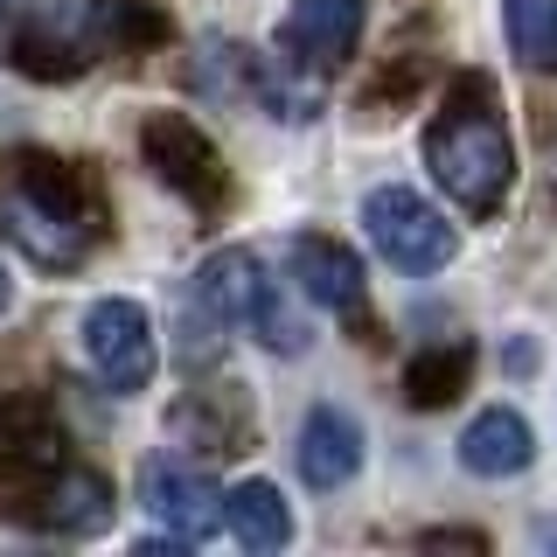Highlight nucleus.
<instances>
[{
  "label": "nucleus",
  "mask_w": 557,
  "mask_h": 557,
  "mask_svg": "<svg viewBox=\"0 0 557 557\" xmlns=\"http://www.w3.org/2000/svg\"><path fill=\"white\" fill-rule=\"evenodd\" d=\"M161 35V14L139 8V0H49V14L22 35V57L28 70H42V57H63V70H84L98 49L119 42H153Z\"/></svg>",
  "instance_id": "obj_3"
},
{
  "label": "nucleus",
  "mask_w": 557,
  "mask_h": 557,
  "mask_svg": "<svg viewBox=\"0 0 557 557\" xmlns=\"http://www.w3.org/2000/svg\"><path fill=\"white\" fill-rule=\"evenodd\" d=\"M362 231H370L376 258L397 272H440L453 258V223L432 209L418 188H370V202H362Z\"/></svg>",
  "instance_id": "obj_4"
},
{
  "label": "nucleus",
  "mask_w": 557,
  "mask_h": 557,
  "mask_svg": "<svg viewBox=\"0 0 557 557\" xmlns=\"http://www.w3.org/2000/svg\"><path fill=\"white\" fill-rule=\"evenodd\" d=\"M35 522L57 536H98L112 522V481L91 474V467H49L42 495H35Z\"/></svg>",
  "instance_id": "obj_10"
},
{
  "label": "nucleus",
  "mask_w": 557,
  "mask_h": 557,
  "mask_svg": "<svg viewBox=\"0 0 557 557\" xmlns=\"http://www.w3.org/2000/svg\"><path fill=\"white\" fill-rule=\"evenodd\" d=\"M223 522H231V536L244 550H258V557L293 544V509L278 502L272 481H237L231 495H223Z\"/></svg>",
  "instance_id": "obj_14"
},
{
  "label": "nucleus",
  "mask_w": 557,
  "mask_h": 557,
  "mask_svg": "<svg viewBox=\"0 0 557 557\" xmlns=\"http://www.w3.org/2000/svg\"><path fill=\"white\" fill-rule=\"evenodd\" d=\"M139 153H147V168L161 174V182H168L182 202H196V209H223V196H231L223 153L209 147V133L196 126V119H182V112H153L147 126H139Z\"/></svg>",
  "instance_id": "obj_5"
},
{
  "label": "nucleus",
  "mask_w": 557,
  "mask_h": 557,
  "mask_svg": "<svg viewBox=\"0 0 557 557\" xmlns=\"http://www.w3.org/2000/svg\"><path fill=\"white\" fill-rule=\"evenodd\" d=\"M502 35H509L516 63L557 70V0H502Z\"/></svg>",
  "instance_id": "obj_15"
},
{
  "label": "nucleus",
  "mask_w": 557,
  "mask_h": 557,
  "mask_svg": "<svg viewBox=\"0 0 557 557\" xmlns=\"http://www.w3.org/2000/svg\"><path fill=\"white\" fill-rule=\"evenodd\" d=\"M293 460H300V481L307 487H348V481H356V467H362V425L348 411H335V405L307 411Z\"/></svg>",
  "instance_id": "obj_11"
},
{
  "label": "nucleus",
  "mask_w": 557,
  "mask_h": 557,
  "mask_svg": "<svg viewBox=\"0 0 557 557\" xmlns=\"http://www.w3.org/2000/svg\"><path fill=\"white\" fill-rule=\"evenodd\" d=\"M91 196L77 168L49 153H14L0 174V231H8L35 265H77L91 251Z\"/></svg>",
  "instance_id": "obj_2"
},
{
  "label": "nucleus",
  "mask_w": 557,
  "mask_h": 557,
  "mask_svg": "<svg viewBox=\"0 0 557 557\" xmlns=\"http://www.w3.org/2000/svg\"><path fill=\"white\" fill-rule=\"evenodd\" d=\"M293 286H300L307 300H321L327 313H362V300H370L362 258L335 237H313V231L293 237Z\"/></svg>",
  "instance_id": "obj_9"
},
{
  "label": "nucleus",
  "mask_w": 557,
  "mask_h": 557,
  "mask_svg": "<svg viewBox=\"0 0 557 557\" xmlns=\"http://www.w3.org/2000/svg\"><path fill=\"white\" fill-rule=\"evenodd\" d=\"M530 460H536V432H530V418L509 411V405L481 411L474 425L460 432V467H467V474H481V481H509Z\"/></svg>",
  "instance_id": "obj_12"
},
{
  "label": "nucleus",
  "mask_w": 557,
  "mask_h": 557,
  "mask_svg": "<svg viewBox=\"0 0 557 557\" xmlns=\"http://www.w3.org/2000/svg\"><path fill=\"white\" fill-rule=\"evenodd\" d=\"M84 356H91V370L104 376V391L133 397L153 383V321L139 300H98L84 313Z\"/></svg>",
  "instance_id": "obj_6"
},
{
  "label": "nucleus",
  "mask_w": 557,
  "mask_h": 557,
  "mask_svg": "<svg viewBox=\"0 0 557 557\" xmlns=\"http://www.w3.org/2000/svg\"><path fill=\"white\" fill-rule=\"evenodd\" d=\"M265 293H272V278L258 272V258L251 251H216L209 265L196 272V286H188V300L209 307L223 327H251L258 321V307H265Z\"/></svg>",
  "instance_id": "obj_13"
},
{
  "label": "nucleus",
  "mask_w": 557,
  "mask_h": 557,
  "mask_svg": "<svg viewBox=\"0 0 557 557\" xmlns=\"http://www.w3.org/2000/svg\"><path fill=\"white\" fill-rule=\"evenodd\" d=\"M139 502H147V516L161 522L174 544H202V536H216V522H223V487L209 481L202 467L174 460V453L147 460V474H139Z\"/></svg>",
  "instance_id": "obj_7"
},
{
  "label": "nucleus",
  "mask_w": 557,
  "mask_h": 557,
  "mask_svg": "<svg viewBox=\"0 0 557 557\" xmlns=\"http://www.w3.org/2000/svg\"><path fill=\"white\" fill-rule=\"evenodd\" d=\"M362 35V0H293L278 22V57L307 70H335Z\"/></svg>",
  "instance_id": "obj_8"
},
{
  "label": "nucleus",
  "mask_w": 557,
  "mask_h": 557,
  "mask_svg": "<svg viewBox=\"0 0 557 557\" xmlns=\"http://www.w3.org/2000/svg\"><path fill=\"white\" fill-rule=\"evenodd\" d=\"M8 300H14V286H8V265H0V313H8Z\"/></svg>",
  "instance_id": "obj_17"
},
{
  "label": "nucleus",
  "mask_w": 557,
  "mask_h": 557,
  "mask_svg": "<svg viewBox=\"0 0 557 557\" xmlns=\"http://www.w3.org/2000/svg\"><path fill=\"white\" fill-rule=\"evenodd\" d=\"M425 168L467 216H495L516 182V139L502 126V104L487 77H460L425 126Z\"/></svg>",
  "instance_id": "obj_1"
},
{
  "label": "nucleus",
  "mask_w": 557,
  "mask_h": 557,
  "mask_svg": "<svg viewBox=\"0 0 557 557\" xmlns=\"http://www.w3.org/2000/svg\"><path fill=\"white\" fill-rule=\"evenodd\" d=\"M467 383V342H440V348H418V356L405 362V397L411 405H446L453 391Z\"/></svg>",
  "instance_id": "obj_16"
}]
</instances>
